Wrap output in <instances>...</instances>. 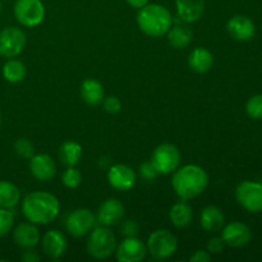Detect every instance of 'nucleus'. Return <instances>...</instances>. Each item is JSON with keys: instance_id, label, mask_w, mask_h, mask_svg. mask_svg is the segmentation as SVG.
Returning a JSON list of instances; mask_svg holds the SVG:
<instances>
[{"instance_id": "obj_21", "label": "nucleus", "mask_w": 262, "mask_h": 262, "mask_svg": "<svg viewBox=\"0 0 262 262\" xmlns=\"http://www.w3.org/2000/svg\"><path fill=\"white\" fill-rule=\"evenodd\" d=\"M81 97L87 105L90 106H97L104 100V87L97 79L87 78L81 84Z\"/></svg>"}, {"instance_id": "obj_8", "label": "nucleus", "mask_w": 262, "mask_h": 262, "mask_svg": "<svg viewBox=\"0 0 262 262\" xmlns=\"http://www.w3.org/2000/svg\"><path fill=\"white\" fill-rule=\"evenodd\" d=\"M235 199L247 211L253 214L262 211V183L243 181L235 189Z\"/></svg>"}, {"instance_id": "obj_3", "label": "nucleus", "mask_w": 262, "mask_h": 262, "mask_svg": "<svg viewBox=\"0 0 262 262\" xmlns=\"http://www.w3.org/2000/svg\"><path fill=\"white\" fill-rule=\"evenodd\" d=\"M173 15L170 10L161 4L148 3L138 9L137 25L145 35L150 37H161L166 35L173 26Z\"/></svg>"}, {"instance_id": "obj_6", "label": "nucleus", "mask_w": 262, "mask_h": 262, "mask_svg": "<svg viewBox=\"0 0 262 262\" xmlns=\"http://www.w3.org/2000/svg\"><path fill=\"white\" fill-rule=\"evenodd\" d=\"M13 12L18 23L28 28L41 25L45 18V7L41 0H15Z\"/></svg>"}, {"instance_id": "obj_9", "label": "nucleus", "mask_w": 262, "mask_h": 262, "mask_svg": "<svg viewBox=\"0 0 262 262\" xmlns=\"http://www.w3.org/2000/svg\"><path fill=\"white\" fill-rule=\"evenodd\" d=\"M26 38L25 32L18 27H5L0 31V55L4 58H17L25 50Z\"/></svg>"}, {"instance_id": "obj_31", "label": "nucleus", "mask_w": 262, "mask_h": 262, "mask_svg": "<svg viewBox=\"0 0 262 262\" xmlns=\"http://www.w3.org/2000/svg\"><path fill=\"white\" fill-rule=\"evenodd\" d=\"M14 151L23 159H31L35 155L33 143L28 138H18L14 142Z\"/></svg>"}, {"instance_id": "obj_13", "label": "nucleus", "mask_w": 262, "mask_h": 262, "mask_svg": "<svg viewBox=\"0 0 262 262\" xmlns=\"http://www.w3.org/2000/svg\"><path fill=\"white\" fill-rule=\"evenodd\" d=\"M251 237H252V233H251L250 227L242 222H233L223 227L222 239L229 247H243L248 245Z\"/></svg>"}, {"instance_id": "obj_18", "label": "nucleus", "mask_w": 262, "mask_h": 262, "mask_svg": "<svg viewBox=\"0 0 262 262\" xmlns=\"http://www.w3.org/2000/svg\"><path fill=\"white\" fill-rule=\"evenodd\" d=\"M41 246H42L43 252L51 258H60L67 252L68 241L63 233L53 229L45 233L41 241Z\"/></svg>"}, {"instance_id": "obj_23", "label": "nucleus", "mask_w": 262, "mask_h": 262, "mask_svg": "<svg viewBox=\"0 0 262 262\" xmlns=\"http://www.w3.org/2000/svg\"><path fill=\"white\" fill-rule=\"evenodd\" d=\"M169 217H170V222L174 227L178 228V229H183L192 223L193 210H192L191 205L182 200V201L177 202L171 206L170 211H169Z\"/></svg>"}, {"instance_id": "obj_38", "label": "nucleus", "mask_w": 262, "mask_h": 262, "mask_svg": "<svg viewBox=\"0 0 262 262\" xmlns=\"http://www.w3.org/2000/svg\"><path fill=\"white\" fill-rule=\"evenodd\" d=\"M128 5H130L135 9H141L142 7L147 5L150 3V0H125Z\"/></svg>"}, {"instance_id": "obj_35", "label": "nucleus", "mask_w": 262, "mask_h": 262, "mask_svg": "<svg viewBox=\"0 0 262 262\" xmlns=\"http://www.w3.org/2000/svg\"><path fill=\"white\" fill-rule=\"evenodd\" d=\"M138 230H140V227L135 220H127L122 225V233L124 237H136L138 234Z\"/></svg>"}, {"instance_id": "obj_11", "label": "nucleus", "mask_w": 262, "mask_h": 262, "mask_svg": "<svg viewBox=\"0 0 262 262\" xmlns=\"http://www.w3.org/2000/svg\"><path fill=\"white\" fill-rule=\"evenodd\" d=\"M115 256L119 262H141L147 255V247L137 237H125L115 248Z\"/></svg>"}, {"instance_id": "obj_4", "label": "nucleus", "mask_w": 262, "mask_h": 262, "mask_svg": "<svg viewBox=\"0 0 262 262\" xmlns=\"http://www.w3.org/2000/svg\"><path fill=\"white\" fill-rule=\"evenodd\" d=\"M117 248V238L109 227H96L90 232L87 252L96 260H106Z\"/></svg>"}, {"instance_id": "obj_16", "label": "nucleus", "mask_w": 262, "mask_h": 262, "mask_svg": "<svg viewBox=\"0 0 262 262\" xmlns=\"http://www.w3.org/2000/svg\"><path fill=\"white\" fill-rule=\"evenodd\" d=\"M228 33L237 41H248L255 36L256 27L252 19L246 15H234L227 23Z\"/></svg>"}, {"instance_id": "obj_28", "label": "nucleus", "mask_w": 262, "mask_h": 262, "mask_svg": "<svg viewBox=\"0 0 262 262\" xmlns=\"http://www.w3.org/2000/svg\"><path fill=\"white\" fill-rule=\"evenodd\" d=\"M61 182L64 186L69 189H76L79 187L82 182V174L76 166H67L64 170L63 176H61Z\"/></svg>"}, {"instance_id": "obj_5", "label": "nucleus", "mask_w": 262, "mask_h": 262, "mask_svg": "<svg viewBox=\"0 0 262 262\" xmlns=\"http://www.w3.org/2000/svg\"><path fill=\"white\" fill-rule=\"evenodd\" d=\"M146 247H147V252L155 260H166L177 252L178 241L176 235L169 230L158 229L150 234Z\"/></svg>"}, {"instance_id": "obj_33", "label": "nucleus", "mask_w": 262, "mask_h": 262, "mask_svg": "<svg viewBox=\"0 0 262 262\" xmlns=\"http://www.w3.org/2000/svg\"><path fill=\"white\" fill-rule=\"evenodd\" d=\"M140 176L142 177L146 182H152L158 178L159 173L151 161H146V163H143L142 165L140 166Z\"/></svg>"}, {"instance_id": "obj_26", "label": "nucleus", "mask_w": 262, "mask_h": 262, "mask_svg": "<svg viewBox=\"0 0 262 262\" xmlns=\"http://www.w3.org/2000/svg\"><path fill=\"white\" fill-rule=\"evenodd\" d=\"M59 159L66 166H76L82 158V146L76 141H66L59 148Z\"/></svg>"}, {"instance_id": "obj_25", "label": "nucleus", "mask_w": 262, "mask_h": 262, "mask_svg": "<svg viewBox=\"0 0 262 262\" xmlns=\"http://www.w3.org/2000/svg\"><path fill=\"white\" fill-rule=\"evenodd\" d=\"M20 202V191L15 184L0 181V209L13 210Z\"/></svg>"}, {"instance_id": "obj_40", "label": "nucleus", "mask_w": 262, "mask_h": 262, "mask_svg": "<svg viewBox=\"0 0 262 262\" xmlns=\"http://www.w3.org/2000/svg\"><path fill=\"white\" fill-rule=\"evenodd\" d=\"M0 12H2V2H0Z\"/></svg>"}, {"instance_id": "obj_2", "label": "nucleus", "mask_w": 262, "mask_h": 262, "mask_svg": "<svg viewBox=\"0 0 262 262\" xmlns=\"http://www.w3.org/2000/svg\"><path fill=\"white\" fill-rule=\"evenodd\" d=\"M209 186V176L204 168L188 164L178 168L171 178V187L181 200L196 199L204 193Z\"/></svg>"}, {"instance_id": "obj_27", "label": "nucleus", "mask_w": 262, "mask_h": 262, "mask_svg": "<svg viewBox=\"0 0 262 262\" xmlns=\"http://www.w3.org/2000/svg\"><path fill=\"white\" fill-rule=\"evenodd\" d=\"M26 67L20 60L12 58L3 66V77L9 83H19L26 77Z\"/></svg>"}, {"instance_id": "obj_22", "label": "nucleus", "mask_w": 262, "mask_h": 262, "mask_svg": "<svg viewBox=\"0 0 262 262\" xmlns=\"http://www.w3.org/2000/svg\"><path fill=\"white\" fill-rule=\"evenodd\" d=\"M214 56L205 48H196L188 56V66L196 73H206L212 68Z\"/></svg>"}, {"instance_id": "obj_36", "label": "nucleus", "mask_w": 262, "mask_h": 262, "mask_svg": "<svg viewBox=\"0 0 262 262\" xmlns=\"http://www.w3.org/2000/svg\"><path fill=\"white\" fill-rule=\"evenodd\" d=\"M211 260V255L204 250H199L189 257L191 262H209Z\"/></svg>"}, {"instance_id": "obj_1", "label": "nucleus", "mask_w": 262, "mask_h": 262, "mask_svg": "<svg viewBox=\"0 0 262 262\" xmlns=\"http://www.w3.org/2000/svg\"><path fill=\"white\" fill-rule=\"evenodd\" d=\"M59 211L60 202L49 192H31L22 200V214L28 222L36 225H46L54 222Z\"/></svg>"}, {"instance_id": "obj_24", "label": "nucleus", "mask_w": 262, "mask_h": 262, "mask_svg": "<svg viewBox=\"0 0 262 262\" xmlns=\"http://www.w3.org/2000/svg\"><path fill=\"white\" fill-rule=\"evenodd\" d=\"M168 41L174 49H184L192 42L193 32L191 28L186 25L171 26L168 31Z\"/></svg>"}, {"instance_id": "obj_34", "label": "nucleus", "mask_w": 262, "mask_h": 262, "mask_svg": "<svg viewBox=\"0 0 262 262\" xmlns=\"http://www.w3.org/2000/svg\"><path fill=\"white\" fill-rule=\"evenodd\" d=\"M224 247L225 243L222 238L212 237L211 239L209 241V243H207V252H209L210 255H219V253H222L223 251H224Z\"/></svg>"}, {"instance_id": "obj_32", "label": "nucleus", "mask_w": 262, "mask_h": 262, "mask_svg": "<svg viewBox=\"0 0 262 262\" xmlns=\"http://www.w3.org/2000/svg\"><path fill=\"white\" fill-rule=\"evenodd\" d=\"M102 106L105 112L109 114H117L122 109V102L117 96H107L102 100Z\"/></svg>"}, {"instance_id": "obj_29", "label": "nucleus", "mask_w": 262, "mask_h": 262, "mask_svg": "<svg viewBox=\"0 0 262 262\" xmlns=\"http://www.w3.org/2000/svg\"><path fill=\"white\" fill-rule=\"evenodd\" d=\"M14 224V212L9 209H0V238L5 237Z\"/></svg>"}, {"instance_id": "obj_37", "label": "nucleus", "mask_w": 262, "mask_h": 262, "mask_svg": "<svg viewBox=\"0 0 262 262\" xmlns=\"http://www.w3.org/2000/svg\"><path fill=\"white\" fill-rule=\"evenodd\" d=\"M22 260L25 262H38L40 261V256L35 252V251H28L23 253Z\"/></svg>"}, {"instance_id": "obj_20", "label": "nucleus", "mask_w": 262, "mask_h": 262, "mask_svg": "<svg viewBox=\"0 0 262 262\" xmlns=\"http://www.w3.org/2000/svg\"><path fill=\"white\" fill-rule=\"evenodd\" d=\"M224 223L225 216L223 214L222 209L214 206V205L205 207L201 211V215H200V224L209 233H215L222 230L223 227H224Z\"/></svg>"}, {"instance_id": "obj_19", "label": "nucleus", "mask_w": 262, "mask_h": 262, "mask_svg": "<svg viewBox=\"0 0 262 262\" xmlns=\"http://www.w3.org/2000/svg\"><path fill=\"white\" fill-rule=\"evenodd\" d=\"M205 7V0H176L177 15L184 23H193L201 19Z\"/></svg>"}, {"instance_id": "obj_30", "label": "nucleus", "mask_w": 262, "mask_h": 262, "mask_svg": "<svg viewBox=\"0 0 262 262\" xmlns=\"http://www.w3.org/2000/svg\"><path fill=\"white\" fill-rule=\"evenodd\" d=\"M246 112L252 119H262V95H255L246 104Z\"/></svg>"}, {"instance_id": "obj_12", "label": "nucleus", "mask_w": 262, "mask_h": 262, "mask_svg": "<svg viewBox=\"0 0 262 262\" xmlns=\"http://www.w3.org/2000/svg\"><path fill=\"white\" fill-rule=\"evenodd\" d=\"M107 182L117 191L125 192L135 187L137 176L130 166L125 164H115L107 170Z\"/></svg>"}, {"instance_id": "obj_7", "label": "nucleus", "mask_w": 262, "mask_h": 262, "mask_svg": "<svg viewBox=\"0 0 262 262\" xmlns=\"http://www.w3.org/2000/svg\"><path fill=\"white\" fill-rule=\"evenodd\" d=\"M181 152L173 143H161L154 150L151 163L159 174L174 173L181 165Z\"/></svg>"}, {"instance_id": "obj_15", "label": "nucleus", "mask_w": 262, "mask_h": 262, "mask_svg": "<svg viewBox=\"0 0 262 262\" xmlns=\"http://www.w3.org/2000/svg\"><path fill=\"white\" fill-rule=\"evenodd\" d=\"M30 170L33 178L41 182H48L55 177L56 163L48 154H37L30 159Z\"/></svg>"}, {"instance_id": "obj_14", "label": "nucleus", "mask_w": 262, "mask_h": 262, "mask_svg": "<svg viewBox=\"0 0 262 262\" xmlns=\"http://www.w3.org/2000/svg\"><path fill=\"white\" fill-rule=\"evenodd\" d=\"M124 206L117 199H107L100 205L96 219L104 227H114L124 216Z\"/></svg>"}, {"instance_id": "obj_39", "label": "nucleus", "mask_w": 262, "mask_h": 262, "mask_svg": "<svg viewBox=\"0 0 262 262\" xmlns=\"http://www.w3.org/2000/svg\"><path fill=\"white\" fill-rule=\"evenodd\" d=\"M2 123H3V117H2V113H0V129H2Z\"/></svg>"}, {"instance_id": "obj_10", "label": "nucleus", "mask_w": 262, "mask_h": 262, "mask_svg": "<svg viewBox=\"0 0 262 262\" xmlns=\"http://www.w3.org/2000/svg\"><path fill=\"white\" fill-rule=\"evenodd\" d=\"M96 215L90 209H76L67 216L66 229L71 235L76 238L84 237L89 234L96 224Z\"/></svg>"}, {"instance_id": "obj_17", "label": "nucleus", "mask_w": 262, "mask_h": 262, "mask_svg": "<svg viewBox=\"0 0 262 262\" xmlns=\"http://www.w3.org/2000/svg\"><path fill=\"white\" fill-rule=\"evenodd\" d=\"M13 239L18 247L23 250H32L40 242V232L33 223H20L13 230Z\"/></svg>"}]
</instances>
